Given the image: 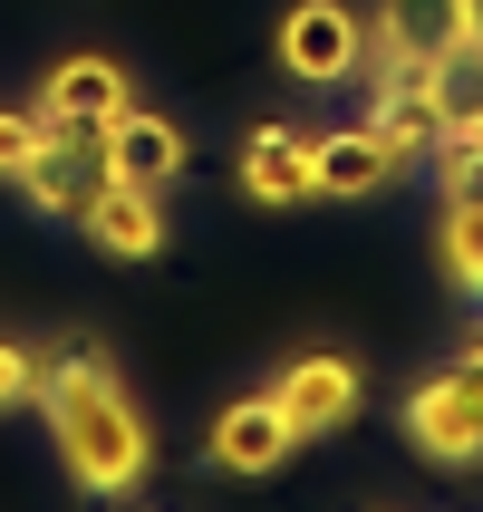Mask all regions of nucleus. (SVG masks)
<instances>
[{
    "instance_id": "nucleus-1",
    "label": "nucleus",
    "mask_w": 483,
    "mask_h": 512,
    "mask_svg": "<svg viewBox=\"0 0 483 512\" xmlns=\"http://www.w3.org/2000/svg\"><path fill=\"white\" fill-rule=\"evenodd\" d=\"M39 416H49V445H58V464H68L78 493H97V503L145 493V474H155V426L136 416L126 377H116L97 348L39 358Z\"/></svg>"
},
{
    "instance_id": "nucleus-2",
    "label": "nucleus",
    "mask_w": 483,
    "mask_h": 512,
    "mask_svg": "<svg viewBox=\"0 0 483 512\" xmlns=\"http://www.w3.org/2000/svg\"><path fill=\"white\" fill-rule=\"evenodd\" d=\"M397 426H406V445H416L426 464H445V474H483V387L464 368H435L426 387H406Z\"/></svg>"
},
{
    "instance_id": "nucleus-3",
    "label": "nucleus",
    "mask_w": 483,
    "mask_h": 512,
    "mask_svg": "<svg viewBox=\"0 0 483 512\" xmlns=\"http://www.w3.org/2000/svg\"><path fill=\"white\" fill-rule=\"evenodd\" d=\"M97 184H107V136H97V126H49L39 155L20 165V194H29L39 223H78Z\"/></svg>"
},
{
    "instance_id": "nucleus-4",
    "label": "nucleus",
    "mask_w": 483,
    "mask_h": 512,
    "mask_svg": "<svg viewBox=\"0 0 483 512\" xmlns=\"http://www.w3.org/2000/svg\"><path fill=\"white\" fill-rule=\"evenodd\" d=\"M281 68L300 87H339L368 68V20L348 10V0H300L281 20Z\"/></svg>"
},
{
    "instance_id": "nucleus-5",
    "label": "nucleus",
    "mask_w": 483,
    "mask_h": 512,
    "mask_svg": "<svg viewBox=\"0 0 483 512\" xmlns=\"http://www.w3.org/2000/svg\"><path fill=\"white\" fill-rule=\"evenodd\" d=\"M271 397H281V416L300 426V445H310V435H339L348 416H358L368 377H358V358H339V348H310V358H290V368L271 377Z\"/></svg>"
},
{
    "instance_id": "nucleus-6",
    "label": "nucleus",
    "mask_w": 483,
    "mask_h": 512,
    "mask_svg": "<svg viewBox=\"0 0 483 512\" xmlns=\"http://www.w3.org/2000/svg\"><path fill=\"white\" fill-rule=\"evenodd\" d=\"M203 455H213V474H281V464L300 455V426H290L281 397L261 387V397H232L223 416H213Z\"/></svg>"
},
{
    "instance_id": "nucleus-7",
    "label": "nucleus",
    "mask_w": 483,
    "mask_h": 512,
    "mask_svg": "<svg viewBox=\"0 0 483 512\" xmlns=\"http://www.w3.org/2000/svg\"><path fill=\"white\" fill-rule=\"evenodd\" d=\"M78 232H87L107 261H155V252H165V194H155V184H126V174H107V184L87 194Z\"/></svg>"
},
{
    "instance_id": "nucleus-8",
    "label": "nucleus",
    "mask_w": 483,
    "mask_h": 512,
    "mask_svg": "<svg viewBox=\"0 0 483 512\" xmlns=\"http://www.w3.org/2000/svg\"><path fill=\"white\" fill-rule=\"evenodd\" d=\"M126 107H136V87H126L116 58H58V68H39V116L49 126H97L107 136Z\"/></svg>"
},
{
    "instance_id": "nucleus-9",
    "label": "nucleus",
    "mask_w": 483,
    "mask_h": 512,
    "mask_svg": "<svg viewBox=\"0 0 483 512\" xmlns=\"http://www.w3.org/2000/svg\"><path fill=\"white\" fill-rule=\"evenodd\" d=\"M397 155H387V136H377L368 116H358V126H329V136H310V184L329 203H358V194H387V184H397Z\"/></svg>"
},
{
    "instance_id": "nucleus-10",
    "label": "nucleus",
    "mask_w": 483,
    "mask_h": 512,
    "mask_svg": "<svg viewBox=\"0 0 483 512\" xmlns=\"http://www.w3.org/2000/svg\"><path fill=\"white\" fill-rule=\"evenodd\" d=\"M184 165H194V145H184V126H174V116L126 107V116L107 126V174H126V184H155V194H165Z\"/></svg>"
},
{
    "instance_id": "nucleus-11",
    "label": "nucleus",
    "mask_w": 483,
    "mask_h": 512,
    "mask_svg": "<svg viewBox=\"0 0 483 512\" xmlns=\"http://www.w3.org/2000/svg\"><path fill=\"white\" fill-rule=\"evenodd\" d=\"M368 39L406 68H435L445 49H464V0H377Z\"/></svg>"
},
{
    "instance_id": "nucleus-12",
    "label": "nucleus",
    "mask_w": 483,
    "mask_h": 512,
    "mask_svg": "<svg viewBox=\"0 0 483 512\" xmlns=\"http://www.w3.org/2000/svg\"><path fill=\"white\" fill-rule=\"evenodd\" d=\"M368 126L387 136V155H397V165H426L435 145H445V107H435L426 68H416V78H387V87H368Z\"/></svg>"
},
{
    "instance_id": "nucleus-13",
    "label": "nucleus",
    "mask_w": 483,
    "mask_h": 512,
    "mask_svg": "<svg viewBox=\"0 0 483 512\" xmlns=\"http://www.w3.org/2000/svg\"><path fill=\"white\" fill-rule=\"evenodd\" d=\"M242 194L271 203V213H281V203H310V194H319V184H310V136L281 126V116L252 126V145H242Z\"/></svg>"
},
{
    "instance_id": "nucleus-14",
    "label": "nucleus",
    "mask_w": 483,
    "mask_h": 512,
    "mask_svg": "<svg viewBox=\"0 0 483 512\" xmlns=\"http://www.w3.org/2000/svg\"><path fill=\"white\" fill-rule=\"evenodd\" d=\"M435 261L464 300H483V194H445V223H435Z\"/></svg>"
},
{
    "instance_id": "nucleus-15",
    "label": "nucleus",
    "mask_w": 483,
    "mask_h": 512,
    "mask_svg": "<svg viewBox=\"0 0 483 512\" xmlns=\"http://www.w3.org/2000/svg\"><path fill=\"white\" fill-rule=\"evenodd\" d=\"M426 87H435V107H445V126H474V116H483V49H474V39L445 49L426 68Z\"/></svg>"
},
{
    "instance_id": "nucleus-16",
    "label": "nucleus",
    "mask_w": 483,
    "mask_h": 512,
    "mask_svg": "<svg viewBox=\"0 0 483 512\" xmlns=\"http://www.w3.org/2000/svg\"><path fill=\"white\" fill-rule=\"evenodd\" d=\"M39 136H49L39 107H0V184H20V165L39 155Z\"/></svg>"
},
{
    "instance_id": "nucleus-17",
    "label": "nucleus",
    "mask_w": 483,
    "mask_h": 512,
    "mask_svg": "<svg viewBox=\"0 0 483 512\" xmlns=\"http://www.w3.org/2000/svg\"><path fill=\"white\" fill-rule=\"evenodd\" d=\"M10 406H39V348H20V339H0V416Z\"/></svg>"
},
{
    "instance_id": "nucleus-18",
    "label": "nucleus",
    "mask_w": 483,
    "mask_h": 512,
    "mask_svg": "<svg viewBox=\"0 0 483 512\" xmlns=\"http://www.w3.org/2000/svg\"><path fill=\"white\" fill-rule=\"evenodd\" d=\"M464 39H474V49H483V0H464Z\"/></svg>"
},
{
    "instance_id": "nucleus-19",
    "label": "nucleus",
    "mask_w": 483,
    "mask_h": 512,
    "mask_svg": "<svg viewBox=\"0 0 483 512\" xmlns=\"http://www.w3.org/2000/svg\"><path fill=\"white\" fill-rule=\"evenodd\" d=\"M455 368H464V377H474V387H483V339H474V348H464V358H455Z\"/></svg>"
},
{
    "instance_id": "nucleus-20",
    "label": "nucleus",
    "mask_w": 483,
    "mask_h": 512,
    "mask_svg": "<svg viewBox=\"0 0 483 512\" xmlns=\"http://www.w3.org/2000/svg\"><path fill=\"white\" fill-rule=\"evenodd\" d=\"M474 145H483V116H474Z\"/></svg>"
}]
</instances>
